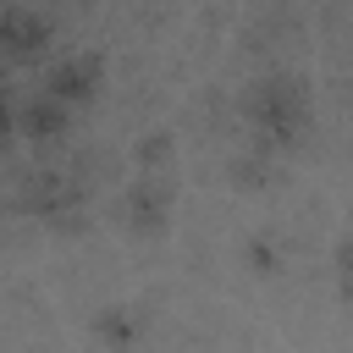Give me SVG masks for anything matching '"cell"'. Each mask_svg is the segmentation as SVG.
Segmentation results:
<instances>
[{"label":"cell","instance_id":"6da1fadb","mask_svg":"<svg viewBox=\"0 0 353 353\" xmlns=\"http://www.w3.org/2000/svg\"><path fill=\"white\" fill-rule=\"evenodd\" d=\"M243 110H248V121H254V132H259L265 149H292L309 132V99H303V88L292 77L254 83L248 99H243Z\"/></svg>","mask_w":353,"mask_h":353},{"label":"cell","instance_id":"7a4b0ae2","mask_svg":"<svg viewBox=\"0 0 353 353\" xmlns=\"http://www.w3.org/2000/svg\"><path fill=\"white\" fill-rule=\"evenodd\" d=\"M99 77H105V55H72V61L50 66L44 94H55L61 105H83V99H94Z\"/></svg>","mask_w":353,"mask_h":353},{"label":"cell","instance_id":"3957f363","mask_svg":"<svg viewBox=\"0 0 353 353\" xmlns=\"http://www.w3.org/2000/svg\"><path fill=\"white\" fill-rule=\"evenodd\" d=\"M50 50V22L33 11H0V61H33Z\"/></svg>","mask_w":353,"mask_h":353},{"label":"cell","instance_id":"277c9868","mask_svg":"<svg viewBox=\"0 0 353 353\" xmlns=\"http://www.w3.org/2000/svg\"><path fill=\"white\" fill-rule=\"evenodd\" d=\"M121 215H127V226H132V232H165V221H171V182H160V176L132 182V193H127Z\"/></svg>","mask_w":353,"mask_h":353},{"label":"cell","instance_id":"5b68a950","mask_svg":"<svg viewBox=\"0 0 353 353\" xmlns=\"http://www.w3.org/2000/svg\"><path fill=\"white\" fill-rule=\"evenodd\" d=\"M11 127H22L28 138H61L66 127H72V105H61L55 94H33L22 110H11Z\"/></svg>","mask_w":353,"mask_h":353},{"label":"cell","instance_id":"8992f818","mask_svg":"<svg viewBox=\"0 0 353 353\" xmlns=\"http://www.w3.org/2000/svg\"><path fill=\"white\" fill-rule=\"evenodd\" d=\"M270 154H276V149H265V143H259L254 154H243V160L232 165V176H237V188H265V182L276 176V160H270Z\"/></svg>","mask_w":353,"mask_h":353},{"label":"cell","instance_id":"52a82bcc","mask_svg":"<svg viewBox=\"0 0 353 353\" xmlns=\"http://www.w3.org/2000/svg\"><path fill=\"white\" fill-rule=\"evenodd\" d=\"M138 331H143V325L127 320V314H105V320H99V336H110V342H132Z\"/></svg>","mask_w":353,"mask_h":353},{"label":"cell","instance_id":"ba28073f","mask_svg":"<svg viewBox=\"0 0 353 353\" xmlns=\"http://www.w3.org/2000/svg\"><path fill=\"white\" fill-rule=\"evenodd\" d=\"M165 154H171V132H154V138H143V149H138L143 165H160Z\"/></svg>","mask_w":353,"mask_h":353},{"label":"cell","instance_id":"9c48e42d","mask_svg":"<svg viewBox=\"0 0 353 353\" xmlns=\"http://www.w3.org/2000/svg\"><path fill=\"white\" fill-rule=\"evenodd\" d=\"M248 259H254V270H276V265H281L276 243H265V237H254V243H248Z\"/></svg>","mask_w":353,"mask_h":353},{"label":"cell","instance_id":"30bf717a","mask_svg":"<svg viewBox=\"0 0 353 353\" xmlns=\"http://www.w3.org/2000/svg\"><path fill=\"white\" fill-rule=\"evenodd\" d=\"M11 138V99H6V88H0V143Z\"/></svg>","mask_w":353,"mask_h":353}]
</instances>
